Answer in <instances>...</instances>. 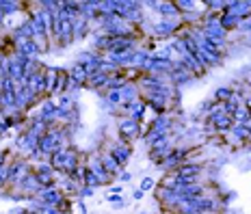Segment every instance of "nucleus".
<instances>
[{
    "mask_svg": "<svg viewBox=\"0 0 251 214\" xmlns=\"http://www.w3.org/2000/svg\"><path fill=\"white\" fill-rule=\"evenodd\" d=\"M106 201L113 206V203H117V201H124V197L117 195V192H108V195H106Z\"/></svg>",
    "mask_w": 251,
    "mask_h": 214,
    "instance_id": "38",
    "label": "nucleus"
},
{
    "mask_svg": "<svg viewBox=\"0 0 251 214\" xmlns=\"http://www.w3.org/2000/svg\"><path fill=\"white\" fill-rule=\"evenodd\" d=\"M7 177H9V165H4L2 169H0V192L7 189Z\"/></svg>",
    "mask_w": 251,
    "mask_h": 214,
    "instance_id": "35",
    "label": "nucleus"
},
{
    "mask_svg": "<svg viewBox=\"0 0 251 214\" xmlns=\"http://www.w3.org/2000/svg\"><path fill=\"white\" fill-rule=\"evenodd\" d=\"M243 20L238 18V15H232V13H221V18H219V26H221L223 30H238V26Z\"/></svg>",
    "mask_w": 251,
    "mask_h": 214,
    "instance_id": "25",
    "label": "nucleus"
},
{
    "mask_svg": "<svg viewBox=\"0 0 251 214\" xmlns=\"http://www.w3.org/2000/svg\"><path fill=\"white\" fill-rule=\"evenodd\" d=\"M145 113H148V104H145L143 97H139V100H134V102H132V111H130L128 117H130V119H134L137 123H143Z\"/></svg>",
    "mask_w": 251,
    "mask_h": 214,
    "instance_id": "22",
    "label": "nucleus"
},
{
    "mask_svg": "<svg viewBox=\"0 0 251 214\" xmlns=\"http://www.w3.org/2000/svg\"><path fill=\"white\" fill-rule=\"evenodd\" d=\"M117 132H119V141L126 145H132V141L141 139L145 134L143 123H137L130 117H119L117 119Z\"/></svg>",
    "mask_w": 251,
    "mask_h": 214,
    "instance_id": "2",
    "label": "nucleus"
},
{
    "mask_svg": "<svg viewBox=\"0 0 251 214\" xmlns=\"http://www.w3.org/2000/svg\"><path fill=\"white\" fill-rule=\"evenodd\" d=\"M72 212L74 214H87V206L82 199H74V203H72Z\"/></svg>",
    "mask_w": 251,
    "mask_h": 214,
    "instance_id": "34",
    "label": "nucleus"
},
{
    "mask_svg": "<svg viewBox=\"0 0 251 214\" xmlns=\"http://www.w3.org/2000/svg\"><path fill=\"white\" fill-rule=\"evenodd\" d=\"M243 106L247 108V111H251V95H243Z\"/></svg>",
    "mask_w": 251,
    "mask_h": 214,
    "instance_id": "43",
    "label": "nucleus"
},
{
    "mask_svg": "<svg viewBox=\"0 0 251 214\" xmlns=\"http://www.w3.org/2000/svg\"><path fill=\"white\" fill-rule=\"evenodd\" d=\"M106 82H108V74H104V71H93V74H89L87 82H85V89H91V91H106Z\"/></svg>",
    "mask_w": 251,
    "mask_h": 214,
    "instance_id": "20",
    "label": "nucleus"
},
{
    "mask_svg": "<svg viewBox=\"0 0 251 214\" xmlns=\"http://www.w3.org/2000/svg\"><path fill=\"white\" fill-rule=\"evenodd\" d=\"M232 87H219L217 91L212 93V100L217 102V104H223V102H227L229 97H232Z\"/></svg>",
    "mask_w": 251,
    "mask_h": 214,
    "instance_id": "28",
    "label": "nucleus"
},
{
    "mask_svg": "<svg viewBox=\"0 0 251 214\" xmlns=\"http://www.w3.org/2000/svg\"><path fill=\"white\" fill-rule=\"evenodd\" d=\"M148 7H154V11L160 15V20H180L182 15L177 11L176 2H143Z\"/></svg>",
    "mask_w": 251,
    "mask_h": 214,
    "instance_id": "13",
    "label": "nucleus"
},
{
    "mask_svg": "<svg viewBox=\"0 0 251 214\" xmlns=\"http://www.w3.org/2000/svg\"><path fill=\"white\" fill-rule=\"evenodd\" d=\"M154 189H156V180H154V177H143V180H141L139 190L148 192V190H154Z\"/></svg>",
    "mask_w": 251,
    "mask_h": 214,
    "instance_id": "32",
    "label": "nucleus"
},
{
    "mask_svg": "<svg viewBox=\"0 0 251 214\" xmlns=\"http://www.w3.org/2000/svg\"><path fill=\"white\" fill-rule=\"evenodd\" d=\"M35 199H37L39 203H44V206H52V208H59L63 201L67 199V195L65 192H63L59 186H56V189H50V190H41L37 197H35Z\"/></svg>",
    "mask_w": 251,
    "mask_h": 214,
    "instance_id": "11",
    "label": "nucleus"
},
{
    "mask_svg": "<svg viewBox=\"0 0 251 214\" xmlns=\"http://www.w3.org/2000/svg\"><path fill=\"white\" fill-rule=\"evenodd\" d=\"M171 115L167 113V115H156V119L151 121V126H150V130L151 132H160V134H167L169 132V128H171Z\"/></svg>",
    "mask_w": 251,
    "mask_h": 214,
    "instance_id": "21",
    "label": "nucleus"
},
{
    "mask_svg": "<svg viewBox=\"0 0 251 214\" xmlns=\"http://www.w3.org/2000/svg\"><path fill=\"white\" fill-rule=\"evenodd\" d=\"M33 169V165L28 163V158H11L9 163V177H7V189H15L20 184V180Z\"/></svg>",
    "mask_w": 251,
    "mask_h": 214,
    "instance_id": "4",
    "label": "nucleus"
},
{
    "mask_svg": "<svg viewBox=\"0 0 251 214\" xmlns=\"http://www.w3.org/2000/svg\"><path fill=\"white\" fill-rule=\"evenodd\" d=\"M238 30L240 33H251V18H247V20H243V22H240V26H238Z\"/></svg>",
    "mask_w": 251,
    "mask_h": 214,
    "instance_id": "37",
    "label": "nucleus"
},
{
    "mask_svg": "<svg viewBox=\"0 0 251 214\" xmlns=\"http://www.w3.org/2000/svg\"><path fill=\"white\" fill-rule=\"evenodd\" d=\"M61 214H74V212H72V210H67V212H61Z\"/></svg>",
    "mask_w": 251,
    "mask_h": 214,
    "instance_id": "47",
    "label": "nucleus"
},
{
    "mask_svg": "<svg viewBox=\"0 0 251 214\" xmlns=\"http://www.w3.org/2000/svg\"><path fill=\"white\" fill-rule=\"evenodd\" d=\"M247 130H249V134H251V123H249V128H247Z\"/></svg>",
    "mask_w": 251,
    "mask_h": 214,
    "instance_id": "48",
    "label": "nucleus"
},
{
    "mask_svg": "<svg viewBox=\"0 0 251 214\" xmlns=\"http://www.w3.org/2000/svg\"><path fill=\"white\" fill-rule=\"evenodd\" d=\"M98 156H100V160H102L104 169L108 171V175L117 177V175H119V173H122V171H124V166L119 165L117 160H115V156H113V154H111V151H108V149H102V151H100V154H98Z\"/></svg>",
    "mask_w": 251,
    "mask_h": 214,
    "instance_id": "17",
    "label": "nucleus"
},
{
    "mask_svg": "<svg viewBox=\"0 0 251 214\" xmlns=\"http://www.w3.org/2000/svg\"><path fill=\"white\" fill-rule=\"evenodd\" d=\"M67 89H70V71H65V70H61V67H59V80H56L54 97H52V100H56V97L65 95Z\"/></svg>",
    "mask_w": 251,
    "mask_h": 214,
    "instance_id": "23",
    "label": "nucleus"
},
{
    "mask_svg": "<svg viewBox=\"0 0 251 214\" xmlns=\"http://www.w3.org/2000/svg\"><path fill=\"white\" fill-rule=\"evenodd\" d=\"M82 186H89V189H98V186H102V182L98 180L96 175L89 171V166H87V171H85V180H82Z\"/></svg>",
    "mask_w": 251,
    "mask_h": 214,
    "instance_id": "31",
    "label": "nucleus"
},
{
    "mask_svg": "<svg viewBox=\"0 0 251 214\" xmlns=\"http://www.w3.org/2000/svg\"><path fill=\"white\" fill-rule=\"evenodd\" d=\"M182 26H184L182 20H160V22H156L151 26V35L158 39L174 37V35H177L182 30Z\"/></svg>",
    "mask_w": 251,
    "mask_h": 214,
    "instance_id": "6",
    "label": "nucleus"
},
{
    "mask_svg": "<svg viewBox=\"0 0 251 214\" xmlns=\"http://www.w3.org/2000/svg\"><path fill=\"white\" fill-rule=\"evenodd\" d=\"M249 39H251V33H249Z\"/></svg>",
    "mask_w": 251,
    "mask_h": 214,
    "instance_id": "50",
    "label": "nucleus"
},
{
    "mask_svg": "<svg viewBox=\"0 0 251 214\" xmlns=\"http://www.w3.org/2000/svg\"><path fill=\"white\" fill-rule=\"evenodd\" d=\"M33 173L37 175V180H39V184H41L44 190H50V189H56V186H59V175L61 173H56V171L52 169L48 160H46V163L33 165Z\"/></svg>",
    "mask_w": 251,
    "mask_h": 214,
    "instance_id": "3",
    "label": "nucleus"
},
{
    "mask_svg": "<svg viewBox=\"0 0 251 214\" xmlns=\"http://www.w3.org/2000/svg\"><path fill=\"white\" fill-rule=\"evenodd\" d=\"M54 41L61 48L74 44V22H70V20H59L56 13H54Z\"/></svg>",
    "mask_w": 251,
    "mask_h": 214,
    "instance_id": "5",
    "label": "nucleus"
},
{
    "mask_svg": "<svg viewBox=\"0 0 251 214\" xmlns=\"http://www.w3.org/2000/svg\"><path fill=\"white\" fill-rule=\"evenodd\" d=\"M54 102H56V106H59L61 111H74V95H70V93L56 97Z\"/></svg>",
    "mask_w": 251,
    "mask_h": 214,
    "instance_id": "30",
    "label": "nucleus"
},
{
    "mask_svg": "<svg viewBox=\"0 0 251 214\" xmlns=\"http://www.w3.org/2000/svg\"><path fill=\"white\" fill-rule=\"evenodd\" d=\"M48 163H50V166L56 171V173L72 175L76 171V166L82 165V163H87V160H85V156H82L76 147H61V149H56L54 154L50 156Z\"/></svg>",
    "mask_w": 251,
    "mask_h": 214,
    "instance_id": "1",
    "label": "nucleus"
},
{
    "mask_svg": "<svg viewBox=\"0 0 251 214\" xmlns=\"http://www.w3.org/2000/svg\"><path fill=\"white\" fill-rule=\"evenodd\" d=\"M201 171H203V165H200V163H191V160H186L184 165L177 166L176 173L180 175V177H186V180L195 182V180H197V175H201Z\"/></svg>",
    "mask_w": 251,
    "mask_h": 214,
    "instance_id": "19",
    "label": "nucleus"
},
{
    "mask_svg": "<svg viewBox=\"0 0 251 214\" xmlns=\"http://www.w3.org/2000/svg\"><path fill=\"white\" fill-rule=\"evenodd\" d=\"M87 166H89V171H91V173H93V175L98 177V180L102 182V186L113 184V180H115V177H113V175H108V171L104 169V165H102L100 156H91V158L87 160Z\"/></svg>",
    "mask_w": 251,
    "mask_h": 214,
    "instance_id": "10",
    "label": "nucleus"
},
{
    "mask_svg": "<svg viewBox=\"0 0 251 214\" xmlns=\"http://www.w3.org/2000/svg\"><path fill=\"white\" fill-rule=\"evenodd\" d=\"M176 7H177V11H180V15L197 11V2H193V0H176Z\"/></svg>",
    "mask_w": 251,
    "mask_h": 214,
    "instance_id": "29",
    "label": "nucleus"
},
{
    "mask_svg": "<svg viewBox=\"0 0 251 214\" xmlns=\"http://www.w3.org/2000/svg\"><path fill=\"white\" fill-rule=\"evenodd\" d=\"M91 26H93V22H89V20H85V18H78L74 22V41L85 39L87 35L91 33Z\"/></svg>",
    "mask_w": 251,
    "mask_h": 214,
    "instance_id": "24",
    "label": "nucleus"
},
{
    "mask_svg": "<svg viewBox=\"0 0 251 214\" xmlns=\"http://www.w3.org/2000/svg\"><path fill=\"white\" fill-rule=\"evenodd\" d=\"M44 80H46V100L54 97V89H56V80H59V67L52 65H44Z\"/></svg>",
    "mask_w": 251,
    "mask_h": 214,
    "instance_id": "15",
    "label": "nucleus"
},
{
    "mask_svg": "<svg viewBox=\"0 0 251 214\" xmlns=\"http://www.w3.org/2000/svg\"><path fill=\"white\" fill-rule=\"evenodd\" d=\"M93 192H96V189H89V186H80V190H78V199H85V197H93Z\"/></svg>",
    "mask_w": 251,
    "mask_h": 214,
    "instance_id": "36",
    "label": "nucleus"
},
{
    "mask_svg": "<svg viewBox=\"0 0 251 214\" xmlns=\"http://www.w3.org/2000/svg\"><path fill=\"white\" fill-rule=\"evenodd\" d=\"M249 121H251V111H249Z\"/></svg>",
    "mask_w": 251,
    "mask_h": 214,
    "instance_id": "49",
    "label": "nucleus"
},
{
    "mask_svg": "<svg viewBox=\"0 0 251 214\" xmlns=\"http://www.w3.org/2000/svg\"><path fill=\"white\" fill-rule=\"evenodd\" d=\"M203 35H206L208 39L212 41H227V30H223L221 26H219V22H206V24H200Z\"/></svg>",
    "mask_w": 251,
    "mask_h": 214,
    "instance_id": "16",
    "label": "nucleus"
},
{
    "mask_svg": "<svg viewBox=\"0 0 251 214\" xmlns=\"http://www.w3.org/2000/svg\"><path fill=\"white\" fill-rule=\"evenodd\" d=\"M4 22H7V18H4L2 9H0V28H4Z\"/></svg>",
    "mask_w": 251,
    "mask_h": 214,
    "instance_id": "45",
    "label": "nucleus"
},
{
    "mask_svg": "<svg viewBox=\"0 0 251 214\" xmlns=\"http://www.w3.org/2000/svg\"><path fill=\"white\" fill-rule=\"evenodd\" d=\"M7 78H11V80L20 82L22 80V65L15 61V56H7Z\"/></svg>",
    "mask_w": 251,
    "mask_h": 214,
    "instance_id": "26",
    "label": "nucleus"
},
{
    "mask_svg": "<svg viewBox=\"0 0 251 214\" xmlns=\"http://www.w3.org/2000/svg\"><path fill=\"white\" fill-rule=\"evenodd\" d=\"M143 197H145V192H143V190H139V189L132 192V199H134V201H141V199H143Z\"/></svg>",
    "mask_w": 251,
    "mask_h": 214,
    "instance_id": "42",
    "label": "nucleus"
},
{
    "mask_svg": "<svg viewBox=\"0 0 251 214\" xmlns=\"http://www.w3.org/2000/svg\"><path fill=\"white\" fill-rule=\"evenodd\" d=\"M111 192H117V195H122V186H113Z\"/></svg>",
    "mask_w": 251,
    "mask_h": 214,
    "instance_id": "46",
    "label": "nucleus"
},
{
    "mask_svg": "<svg viewBox=\"0 0 251 214\" xmlns=\"http://www.w3.org/2000/svg\"><path fill=\"white\" fill-rule=\"evenodd\" d=\"M191 151H193L191 147H174L169 151V156H167L158 166L160 169H165L167 173H169V171H177V166L184 165L188 160V154H191Z\"/></svg>",
    "mask_w": 251,
    "mask_h": 214,
    "instance_id": "7",
    "label": "nucleus"
},
{
    "mask_svg": "<svg viewBox=\"0 0 251 214\" xmlns=\"http://www.w3.org/2000/svg\"><path fill=\"white\" fill-rule=\"evenodd\" d=\"M141 214H145V212H141Z\"/></svg>",
    "mask_w": 251,
    "mask_h": 214,
    "instance_id": "51",
    "label": "nucleus"
},
{
    "mask_svg": "<svg viewBox=\"0 0 251 214\" xmlns=\"http://www.w3.org/2000/svg\"><path fill=\"white\" fill-rule=\"evenodd\" d=\"M9 163H11V158H9V154H7V151H0V169H2L4 165H9Z\"/></svg>",
    "mask_w": 251,
    "mask_h": 214,
    "instance_id": "40",
    "label": "nucleus"
},
{
    "mask_svg": "<svg viewBox=\"0 0 251 214\" xmlns=\"http://www.w3.org/2000/svg\"><path fill=\"white\" fill-rule=\"evenodd\" d=\"M126 206H128V203H126V201H117V203H113V208H115V210H122V208H126Z\"/></svg>",
    "mask_w": 251,
    "mask_h": 214,
    "instance_id": "44",
    "label": "nucleus"
},
{
    "mask_svg": "<svg viewBox=\"0 0 251 214\" xmlns=\"http://www.w3.org/2000/svg\"><path fill=\"white\" fill-rule=\"evenodd\" d=\"M15 147L22 151V154L30 156L33 151H37V147H39V139H35L33 134H28V132H20V134H18V139H15Z\"/></svg>",
    "mask_w": 251,
    "mask_h": 214,
    "instance_id": "14",
    "label": "nucleus"
},
{
    "mask_svg": "<svg viewBox=\"0 0 251 214\" xmlns=\"http://www.w3.org/2000/svg\"><path fill=\"white\" fill-rule=\"evenodd\" d=\"M117 180L122 182V184H128V182L132 180V173H128V171H122V173L117 175Z\"/></svg>",
    "mask_w": 251,
    "mask_h": 214,
    "instance_id": "39",
    "label": "nucleus"
},
{
    "mask_svg": "<svg viewBox=\"0 0 251 214\" xmlns=\"http://www.w3.org/2000/svg\"><path fill=\"white\" fill-rule=\"evenodd\" d=\"M22 7H24V4L18 2V0H0V9H2L4 18H9V15H15Z\"/></svg>",
    "mask_w": 251,
    "mask_h": 214,
    "instance_id": "27",
    "label": "nucleus"
},
{
    "mask_svg": "<svg viewBox=\"0 0 251 214\" xmlns=\"http://www.w3.org/2000/svg\"><path fill=\"white\" fill-rule=\"evenodd\" d=\"M7 130H9V126H7V121H4L2 117H0V137H4L7 134Z\"/></svg>",
    "mask_w": 251,
    "mask_h": 214,
    "instance_id": "41",
    "label": "nucleus"
},
{
    "mask_svg": "<svg viewBox=\"0 0 251 214\" xmlns=\"http://www.w3.org/2000/svg\"><path fill=\"white\" fill-rule=\"evenodd\" d=\"M203 7H208L210 11L221 13V9H223V0H206V2H203Z\"/></svg>",
    "mask_w": 251,
    "mask_h": 214,
    "instance_id": "33",
    "label": "nucleus"
},
{
    "mask_svg": "<svg viewBox=\"0 0 251 214\" xmlns=\"http://www.w3.org/2000/svg\"><path fill=\"white\" fill-rule=\"evenodd\" d=\"M41 102H44V100H39L37 95H33V93H30L26 87L18 85V89H15V106H18V111L26 113V111H30L33 106L41 104Z\"/></svg>",
    "mask_w": 251,
    "mask_h": 214,
    "instance_id": "8",
    "label": "nucleus"
},
{
    "mask_svg": "<svg viewBox=\"0 0 251 214\" xmlns=\"http://www.w3.org/2000/svg\"><path fill=\"white\" fill-rule=\"evenodd\" d=\"M174 149L171 147V143H169V137L167 139H163V141H158V143L156 145H151L150 147V151H148V156H150V160L151 163H154L156 166H158L160 163H163V160L167 158V156H169V151Z\"/></svg>",
    "mask_w": 251,
    "mask_h": 214,
    "instance_id": "12",
    "label": "nucleus"
},
{
    "mask_svg": "<svg viewBox=\"0 0 251 214\" xmlns=\"http://www.w3.org/2000/svg\"><path fill=\"white\" fill-rule=\"evenodd\" d=\"M13 50L15 54H22L26 59H33V61L39 59V48L33 39H13Z\"/></svg>",
    "mask_w": 251,
    "mask_h": 214,
    "instance_id": "9",
    "label": "nucleus"
},
{
    "mask_svg": "<svg viewBox=\"0 0 251 214\" xmlns=\"http://www.w3.org/2000/svg\"><path fill=\"white\" fill-rule=\"evenodd\" d=\"M111 154L115 156V160H117L122 166H126L128 165V160H130V156H132V147L130 145H126V143H122V141H117V143H113L111 145Z\"/></svg>",
    "mask_w": 251,
    "mask_h": 214,
    "instance_id": "18",
    "label": "nucleus"
}]
</instances>
